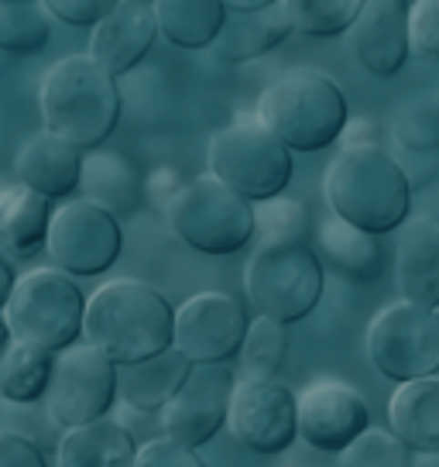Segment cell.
<instances>
[{
	"label": "cell",
	"mask_w": 439,
	"mask_h": 467,
	"mask_svg": "<svg viewBox=\"0 0 439 467\" xmlns=\"http://www.w3.org/2000/svg\"><path fill=\"white\" fill-rule=\"evenodd\" d=\"M209 175L258 206L285 196L292 182V151L264 128L258 117H240L209 138Z\"/></svg>",
	"instance_id": "obj_8"
},
{
	"label": "cell",
	"mask_w": 439,
	"mask_h": 467,
	"mask_svg": "<svg viewBox=\"0 0 439 467\" xmlns=\"http://www.w3.org/2000/svg\"><path fill=\"white\" fill-rule=\"evenodd\" d=\"M412 467H439V453H412Z\"/></svg>",
	"instance_id": "obj_44"
},
{
	"label": "cell",
	"mask_w": 439,
	"mask_h": 467,
	"mask_svg": "<svg viewBox=\"0 0 439 467\" xmlns=\"http://www.w3.org/2000/svg\"><path fill=\"white\" fill-rule=\"evenodd\" d=\"M254 117L289 151H322L343 138L351 103L330 73L316 66H292L261 89Z\"/></svg>",
	"instance_id": "obj_4"
},
{
	"label": "cell",
	"mask_w": 439,
	"mask_h": 467,
	"mask_svg": "<svg viewBox=\"0 0 439 467\" xmlns=\"http://www.w3.org/2000/svg\"><path fill=\"white\" fill-rule=\"evenodd\" d=\"M258 213V241H299V244H312V217L309 210L292 196H275L254 206Z\"/></svg>",
	"instance_id": "obj_33"
},
{
	"label": "cell",
	"mask_w": 439,
	"mask_h": 467,
	"mask_svg": "<svg viewBox=\"0 0 439 467\" xmlns=\"http://www.w3.org/2000/svg\"><path fill=\"white\" fill-rule=\"evenodd\" d=\"M248 313L227 292H196L176 309V348L192 365H227L248 337Z\"/></svg>",
	"instance_id": "obj_14"
},
{
	"label": "cell",
	"mask_w": 439,
	"mask_h": 467,
	"mask_svg": "<svg viewBox=\"0 0 439 467\" xmlns=\"http://www.w3.org/2000/svg\"><path fill=\"white\" fill-rule=\"evenodd\" d=\"M42 128L83 155L107 145L124 114V93L114 73H107L89 52L62 56L38 83Z\"/></svg>",
	"instance_id": "obj_1"
},
{
	"label": "cell",
	"mask_w": 439,
	"mask_h": 467,
	"mask_svg": "<svg viewBox=\"0 0 439 467\" xmlns=\"http://www.w3.org/2000/svg\"><path fill=\"white\" fill-rule=\"evenodd\" d=\"M15 179L52 203H66L83 182V151L42 128L17 151Z\"/></svg>",
	"instance_id": "obj_18"
},
{
	"label": "cell",
	"mask_w": 439,
	"mask_h": 467,
	"mask_svg": "<svg viewBox=\"0 0 439 467\" xmlns=\"http://www.w3.org/2000/svg\"><path fill=\"white\" fill-rule=\"evenodd\" d=\"M343 148H384V134H381V124L371 120V117H361V120H351L343 128Z\"/></svg>",
	"instance_id": "obj_40"
},
{
	"label": "cell",
	"mask_w": 439,
	"mask_h": 467,
	"mask_svg": "<svg viewBox=\"0 0 439 467\" xmlns=\"http://www.w3.org/2000/svg\"><path fill=\"white\" fill-rule=\"evenodd\" d=\"M326 272L312 244L299 241H258L244 265V292L261 317L281 323L306 320L320 306Z\"/></svg>",
	"instance_id": "obj_7"
},
{
	"label": "cell",
	"mask_w": 439,
	"mask_h": 467,
	"mask_svg": "<svg viewBox=\"0 0 439 467\" xmlns=\"http://www.w3.org/2000/svg\"><path fill=\"white\" fill-rule=\"evenodd\" d=\"M182 186H186V182L179 179V172L172 169V165H161V169H155V172L148 175V196H151L161 210H168V206H172V200L179 196Z\"/></svg>",
	"instance_id": "obj_39"
},
{
	"label": "cell",
	"mask_w": 439,
	"mask_h": 467,
	"mask_svg": "<svg viewBox=\"0 0 439 467\" xmlns=\"http://www.w3.org/2000/svg\"><path fill=\"white\" fill-rule=\"evenodd\" d=\"M134 467H206V464L192 447H182L179 440L158 437L138 447Z\"/></svg>",
	"instance_id": "obj_36"
},
{
	"label": "cell",
	"mask_w": 439,
	"mask_h": 467,
	"mask_svg": "<svg viewBox=\"0 0 439 467\" xmlns=\"http://www.w3.org/2000/svg\"><path fill=\"white\" fill-rule=\"evenodd\" d=\"M337 467H412V451L392 430L371 426L347 451L337 453Z\"/></svg>",
	"instance_id": "obj_34"
},
{
	"label": "cell",
	"mask_w": 439,
	"mask_h": 467,
	"mask_svg": "<svg viewBox=\"0 0 439 467\" xmlns=\"http://www.w3.org/2000/svg\"><path fill=\"white\" fill-rule=\"evenodd\" d=\"M388 430L412 453H439V375L398 385L388 399Z\"/></svg>",
	"instance_id": "obj_22"
},
{
	"label": "cell",
	"mask_w": 439,
	"mask_h": 467,
	"mask_svg": "<svg viewBox=\"0 0 439 467\" xmlns=\"http://www.w3.org/2000/svg\"><path fill=\"white\" fill-rule=\"evenodd\" d=\"M392 131L398 145L409 151H439V89L402 103Z\"/></svg>",
	"instance_id": "obj_32"
},
{
	"label": "cell",
	"mask_w": 439,
	"mask_h": 467,
	"mask_svg": "<svg viewBox=\"0 0 439 467\" xmlns=\"http://www.w3.org/2000/svg\"><path fill=\"white\" fill-rule=\"evenodd\" d=\"M138 4H155V0H138Z\"/></svg>",
	"instance_id": "obj_46"
},
{
	"label": "cell",
	"mask_w": 439,
	"mask_h": 467,
	"mask_svg": "<svg viewBox=\"0 0 439 467\" xmlns=\"http://www.w3.org/2000/svg\"><path fill=\"white\" fill-rule=\"evenodd\" d=\"M192 361L179 348L138 365H120V399L131 412H161L189 379Z\"/></svg>",
	"instance_id": "obj_24"
},
{
	"label": "cell",
	"mask_w": 439,
	"mask_h": 467,
	"mask_svg": "<svg viewBox=\"0 0 439 467\" xmlns=\"http://www.w3.org/2000/svg\"><path fill=\"white\" fill-rule=\"evenodd\" d=\"M56 371V354L25 340H11L0 358V399L11 406H31L45 399V389Z\"/></svg>",
	"instance_id": "obj_28"
},
{
	"label": "cell",
	"mask_w": 439,
	"mask_h": 467,
	"mask_svg": "<svg viewBox=\"0 0 439 467\" xmlns=\"http://www.w3.org/2000/svg\"><path fill=\"white\" fill-rule=\"evenodd\" d=\"M0 4H38V0H0Z\"/></svg>",
	"instance_id": "obj_45"
},
{
	"label": "cell",
	"mask_w": 439,
	"mask_h": 467,
	"mask_svg": "<svg viewBox=\"0 0 439 467\" xmlns=\"http://www.w3.org/2000/svg\"><path fill=\"white\" fill-rule=\"evenodd\" d=\"M165 217L182 244L209 258L237 254L258 237L254 203L209 172L189 179L165 210Z\"/></svg>",
	"instance_id": "obj_6"
},
{
	"label": "cell",
	"mask_w": 439,
	"mask_h": 467,
	"mask_svg": "<svg viewBox=\"0 0 439 467\" xmlns=\"http://www.w3.org/2000/svg\"><path fill=\"white\" fill-rule=\"evenodd\" d=\"M367 0H281L292 31L306 38H337L353 28Z\"/></svg>",
	"instance_id": "obj_31"
},
{
	"label": "cell",
	"mask_w": 439,
	"mask_h": 467,
	"mask_svg": "<svg viewBox=\"0 0 439 467\" xmlns=\"http://www.w3.org/2000/svg\"><path fill=\"white\" fill-rule=\"evenodd\" d=\"M45 11L73 28H97L120 0H42Z\"/></svg>",
	"instance_id": "obj_37"
},
{
	"label": "cell",
	"mask_w": 439,
	"mask_h": 467,
	"mask_svg": "<svg viewBox=\"0 0 439 467\" xmlns=\"http://www.w3.org/2000/svg\"><path fill=\"white\" fill-rule=\"evenodd\" d=\"M409 35H412V56L439 66V0H412Z\"/></svg>",
	"instance_id": "obj_35"
},
{
	"label": "cell",
	"mask_w": 439,
	"mask_h": 467,
	"mask_svg": "<svg viewBox=\"0 0 439 467\" xmlns=\"http://www.w3.org/2000/svg\"><path fill=\"white\" fill-rule=\"evenodd\" d=\"M295 31L289 25L285 11L268 7V11H248V15H227V25L213 42V56L227 66H240V62H254V58L275 52L279 45H285Z\"/></svg>",
	"instance_id": "obj_23"
},
{
	"label": "cell",
	"mask_w": 439,
	"mask_h": 467,
	"mask_svg": "<svg viewBox=\"0 0 439 467\" xmlns=\"http://www.w3.org/2000/svg\"><path fill=\"white\" fill-rule=\"evenodd\" d=\"M138 443L124 423H97L66 430L59 440V467H134Z\"/></svg>",
	"instance_id": "obj_25"
},
{
	"label": "cell",
	"mask_w": 439,
	"mask_h": 467,
	"mask_svg": "<svg viewBox=\"0 0 439 467\" xmlns=\"http://www.w3.org/2000/svg\"><path fill=\"white\" fill-rule=\"evenodd\" d=\"M11 340H15V334H11V327H7V317L0 313V358L7 354V348H11Z\"/></svg>",
	"instance_id": "obj_43"
},
{
	"label": "cell",
	"mask_w": 439,
	"mask_h": 467,
	"mask_svg": "<svg viewBox=\"0 0 439 467\" xmlns=\"http://www.w3.org/2000/svg\"><path fill=\"white\" fill-rule=\"evenodd\" d=\"M52 213L56 206L42 192L28 190L21 182L4 186L0 190V248L15 262H31L48 244Z\"/></svg>",
	"instance_id": "obj_21"
},
{
	"label": "cell",
	"mask_w": 439,
	"mask_h": 467,
	"mask_svg": "<svg viewBox=\"0 0 439 467\" xmlns=\"http://www.w3.org/2000/svg\"><path fill=\"white\" fill-rule=\"evenodd\" d=\"M79 190L87 192V200L107 206L114 213H131L138 206V196H141V182H138V172L131 169V161L124 155H114V151H87L83 155V182Z\"/></svg>",
	"instance_id": "obj_27"
},
{
	"label": "cell",
	"mask_w": 439,
	"mask_h": 467,
	"mask_svg": "<svg viewBox=\"0 0 439 467\" xmlns=\"http://www.w3.org/2000/svg\"><path fill=\"white\" fill-rule=\"evenodd\" d=\"M227 426L250 453H285L299 440V395L279 379H237Z\"/></svg>",
	"instance_id": "obj_12"
},
{
	"label": "cell",
	"mask_w": 439,
	"mask_h": 467,
	"mask_svg": "<svg viewBox=\"0 0 439 467\" xmlns=\"http://www.w3.org/2000/svg\"><path fill=\"white\" fill-rule=\"evenodd\" d=\"M289 354V323L275 317H254L240 344V379H275Z\"/></svg>",
	"instance_id": "obj_30"
},
{
	"label": "cell",
	"mask_w": 439,
	"mask_h": 467,
	"mask_svg": "<svg viewBox=\"0 0 439 467\" xmlns=\"http://www.w3.org/2000/svg\"><path fill=\"white\" fill-rule=\"evenodd\" d=\"M322 192L330 213L374 237L402 231L412 213V179L388 148H340Z\"/></svg>",
	"instance_id": "obj_3"
},
{
	"label": "cell",
	"mask_w": 439,
	"mask_h": 467,
	"mask_svg": "<svg viewBox=\"0 0 439 467\" xmlns=\"http://www.w3.org/2000/svg\"><path fill=\"white\" fill-rule=\"evenodd\" d=\"M52 42V15L45 4H0V52L28 58Z\"/></svg>",
	"instance_id": "obj_29"
},
{
	"label": "cell",
	"mask_w": 439,
	"mask_h": 467,
	"mask_svg": "<svg viewBox=\"0 0 439 467\" xmlns=\"http://www.w3.org/2000/svg\"><path fill=\"white\" fill-rule=\"evenodd\" d=\"M87 344L117 365H138L176 348V306L151 282L114 278L87 299Z\"/></svg>",
	"instance_id": "obj_2"
},
{
	"label": "cell",
	"mask_w": 439,
	"mask_h": 467,
	"mask_svg": "<svg viewBox=\"0 0 439 467\" xmlns=\"http://www.w3.org/2000/svg\"><path fill=\"white\" fill-rule=\"evenodd\" d=\"M87 299L89 296H83L73 275H66L56 265H42L17 278L4 317L15 340L62 354L83 337Z\"/></svg>",
	"instance_id": "obj_5"
},
{
	"label": "cell",
	"mask_w": 439,
	"mask_h": 467,
	"mask_svg": "<svg viewBox=\"0 0 439 467\" xmlns=\"http://www.w3.org/2000/svg\"><path fill=\"white\" fill-rule=\"evenodd\" d=\"M367 358L388 381L439 375V309L419 303H388L367 323Z\"/></svg>",
	"instance_id": "obj_9"
},
{
	"label": "cell",
	"mask_w": 439,
	"mask_h": 467,
	"mask_svg": "<svg viewBox=\"0 0 439 467\" xmlns=\"http://www.w3.org/2000/svg\"><path fill=\"white\" fill-rule=\"evenodd\" d=\"M347 35L353 58L361 62L364 73L378 79L398 76L412 56L409 0H367Z\"/></svg>",
	"instance_id": "obj_16"
},
{
	"label": "cell",
	"mask_w": 439,
	"mask_h": 467,
	"mask_svg": "<svg viewBox=\"0 0 439 467\" xmlns=\"http://www.w3.org/2000/svg\"><path fill=\"white\" fill-rule=\"evenodd\" d=\"M151 7H155L161 38L186 52L213 48L230 15L223 0H155Z\"/></svg>",
	"instance_id": "obj_26"
},
{
	"label": "cell",
	"mask_w": 439,
	"mask_h": 467,
	"mask_svg": "<svg viewBox=\"0 0 439 467\" xmlns=\"http://www.w3.org/2000/svg\"><path fill=\"white\" fill-rule=\"evenodd\" d=\"M234 385V371L227 365H192L189 379L161 409V433L192 451L206 447L227 426Z\"/></svg>",
	"instance_id": "obj_13"
},
{
	"label": "cell",
	"mask_w": 439,
	"mask_h": 467,
	"mask_svg": "<svg viewBox=\"0 0 439 467\" xmlns=\"http://www.w3.org/2000/svg\"><path fill=\"white\" fill-rule=\"evenodd\" d=\"M316 254L322 258V265H330L333 272L361 285H374L384 275V248L378 237L340 220L337 213L316 223Z\"/></svg>",
	"instance_id": "obj_20"
},
{
	"label": "cell",
	"mask_w": 439,
	"mask_h": 467,
	"mask_svg": "<svg viewBox=\"0 0 439 467\" xmlns=\"http://www.w3.org/2000/svg\"><path fill=\"white\" fill-rule=\"evenodd\" d=\"M158 38L161 31L155 21V7L138 4V0H120L117 7L89 31V56L97 58L107 73L120 79V76L134 73L151 56Z\"/></svg>",
	"instance_id": "obj_17"
},
{
	"label": "cell",
	"mask_w": 439,
	"mask_h": 467,
	"mask_svg": "<svg viewBox=\"0 0 439 467\" xmlns=\"http://www.w3.org/2000/svg\"><path fill=\"white\" fill-rule=\"evenodd\" d=\"M0 467H48L42 447L17 430H0Z\"/></svg>",
	"instance_id": "obj_38"
},
{
	"label": "cell",
	"mask_w": 439,
	"mask_h": 467,
	"mask_svg": "<svg viewBox=\"0 0 439 467\" xmlns=\"http://www.w3.org/2000/svg\"><path fill=\"white\" fill-rule=\"evenodd\" d=\"M52 265L73 278L103 275L117 265L124 251V227L120 217L93 200H66L52 213L48 244Z\"/></svg>",
	"instance_id": "obj_11"
},
{
	"label": "cell",
	"mask_w": 439,
	"mask_h": 467,
	"mask_svg": "<svg viewBox=\"0 0 439 467\" xmlns=\"http://www.w3.org/2000/svg\"><path fill=\"white\" fill-rule=\"evenodd\" d=\"M367 430H371V406L347 381L312 379L299 392V440H306L312 451H347Z\"/></svg>",
	"instance_id": "obj_15"
},
{
	"label": "cell",
	"mask_w": 439,
	"mask_h": 467,
	"mask_svg": "<svg viewBox=\"0 0 439 467\" xmlns=\"http://www.w3.org/2000/svg\"><path fill=\"white\" fill-rule=\"evenodd\" d=\"M395 289L398 299L439 309V223L415 220L398 231L395 244Z\"/></svg>",
	"instance_id": "obj_19"
},
{
	"label": "cell",
	"mask_w": 439,
	"mask_h": 467,
	"mask_svg": "<svg viewBox=\"0 0 439 467\" xmlns=\"http://www.w3.org/2000/svg\"><path fill=\"white\" fill-rule=\"evenodd\" d=\"M17 278H21V275L15 272V258L0 248V313H4V306H7V303H11V292H15Z\"/></svg>",
	"instance_id": "obj_41"
},
{
	"label": "cell",
	"mask_w": 439,
	"mask_h": 467,
	"mask_svg": "<svg viewBox=\"0 0 439 467\" xmlns=\"http://www.w3.org/2000/svg\"><path fill=\"white\" fill-rule=\"evenodd\" d=\"M227 11L234 15H248V11H268V7H279L281 0H223Z\"/></svg>",
	"instance_id": "obj_42"
},
{
	"label": "cell",
	"mask_w": 439,
	"mask_h": 467,
	"mask_svg": "<svg viewBox=\"0 0 439 467\" xmlns=\"http://www.w3.org/2000/svg\"><path fill=\"white\" fill-rule=\"evenodd\" d=\"M120 395V365L110 361L100 348L93 344H76V348L56 354V371L45 389V412L48 420L66 430L107 420V412Z\"/></svg>",
	"instance_id": "obj_10"
}]
</instances>
